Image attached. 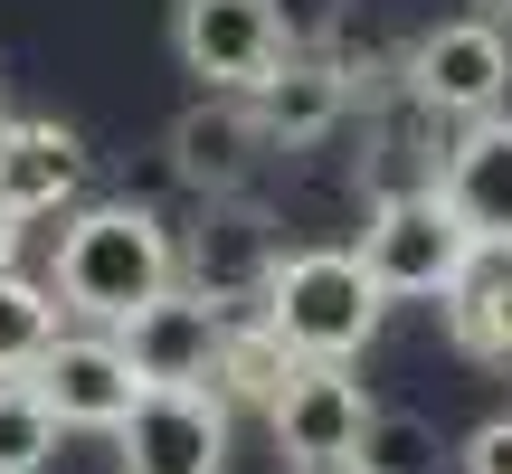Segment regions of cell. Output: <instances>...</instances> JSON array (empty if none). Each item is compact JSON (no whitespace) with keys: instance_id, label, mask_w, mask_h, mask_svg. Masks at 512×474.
<instances>
[{"instance_id":"277c9868","label":"cell","mask_w":512,"mask_h":474,"mask_svg":"<svg viewBox=\"0 0 512 474\" xmlns=\"http://www.w3.org/2000/svg\"><path fill=\"white\" fill-rule=\"evenodd\" d=\"M408 76V105L418 114H446V124H484V114H503L512 95V38L503 19H437V29H418V48L399 57Z\"/></svg>"},{"instance_id":"8fae6325","label":"cell","mask_w":512,"mask_h":474,"mask_svg":"<svg viewBox=\"0 0 512 474\" xmlns=\"http://www.w3.org/2000/svg\"><path fill=\"white\" fill-rule=\"evenodd\" d=\"M86 171H95V152L76 143L57 114H10V124H0V209H10V219L76 209L86 200Z\"/></svg>"},{"instance_id":"30bf717a","label":"cell","mask_w":512,"mask_h":474,"mask_svg":"<svg viewBox=\"0 0 512 474\" xmlns=\"http://www.w3.org/2000/svg\"><path fill=\"white\" fill-rule=\"evenodd\" d=\"M38 389H48L57 427H95V437H114V427L133 418V399H143V380H133L124 342L114 332H57V351L29 370Z\"/></svg>"},{"instance_id":"9c48e42d","label":"cell","mask_w":512,"mask_h":474,"mask_svg":"<svg viewBox=\"0 0 512 474\" xmlns=\"http://www.w3.org/2000/svg\"><path fill=\"white\" fill-rule=\"evenodd\" d=\"M162 152H171V171H181V190H200V200H238L256 171H266L275 143H266V124H256L247 95H200V105L171 114Z\"/></svg>"},{"instance_id":"ffe728a7","label":"cell","mask_w":512,"mask_h":474,"mask_svg":"<svg viewBox=\"0 0 512 474\" xmlns=\"http://www.w3.org/2000/svg\"><path fill=\"white\" fill-rule=\"evenodd\" d=\"M342 10L351 0H275V29H285V57H323L342 38Z\"/></svg>"},{"instance_id":"5bb4252c","label":"cell","mask_w":512,"mask_h":474,"mask_svg":"<svg viewBox=\"0 0 512 474\" xmlns=\"http://www.w3.org/2000/svg\"><path fill=\"white\" fill-rule=\"evenodd\" d=\"M209 209H219V219L190 237V285H200L209 304H256L285 256L266 247V219H247V209H228V200H209Z\"/></svg>"},{"instance_id":"7a4b0ae2","label":"cell","mask_w":512,"mask_h":474,"mask_svg":"<svg viewBox=\"0 0 512 474\" xmlns=\"http://www.w3.org/2000/svg\"><path fill=\"white\" fill-rule=\"evenodd\" d=\"M256 313L285 332L294 361H361L380 313H389V294H380V275L361 266V247H294L285 266L266 275Z\"/></svg>"},{"instance_id":"44dd1931","label":"cell","mask_w":512,"mask_h":474,"mask_svg":"<svg viewBox=\"0 0 512 474\" xmlns=\"http://www.w3.org/2000/svg\"><path fill=\"white\" fill-rule=\"evenodd\" d=\"M456 465H465V474H512V418H484L475 437L456 446Z\"/></svg>"},{"instance_id":"7c38bea8","label":"cell","mask_w":512,"mask_h":474,"mask_svg":"<svg viewBox=\"0 0 512 474\" xmlns=\"http://www.w3.org/2000/svg\"><path fill=\"white\" fill-rule=\"evenodd\" d=\"M437 190L456 200V219L475 228L484 256H512V114L456 124V143L437 162Z\"/></svg>"},{"instance_id":"4fadbf2b","label":"cell","mask_w":512,"mask_h":474,"mask_svg":"<svg viewBox=\"0 0 512 474\" xmlns=\"http://www.w3.org/2000/svg\"><path fill=\"white\" fill-rule=\"evenodd\" d=\"M351 95H361V86H351V67L323 48V57H285V67L247 95V105H256V124H266L275 152H313V143H332V133H342Z\"/></svg>"},{"instance_id":"8992f818","label":"cell","mask_w":512,"mask_h":474,"mask_svg":"<svg viewBox=\"0 0 512 474\" xmlns=\"http://www.w3.org/2000/svg\"><path fill=\"white\" fill-rule=\"evenodd\" d=\"M171 57H181L209 95H256L285 67L275 0H171Z\"/></svg>"},{"instance_id":"9a60e30c","label":"cell","mask_w":512,"mask_h":474,"mask_svg":"<svg viewBox=\"0 0 512 474\" xmlns=\"http://www.w3.org/2000/svg\"><path fill=\"white\" fill-rule=\"evenodd\" d=\"M294 380V351L285 332L266 323V313H228V342H219V370H209V389H219L228 408H275V389Z\"/></svg>"},{"instance_id":"cb8c5ba5","label":"cell","mask_w":512,"mask_h":474,"mask_svg":"<svg viewBox=\"0 0 512 474\" xmlns=\"http://www.w3.org/2000/svg\"><path fill=\"white\" fill-rule=\"evenodd\" d=\"M0 124H10V105H0Z\"/></svg>"},{"instance_id":"52a82bcc","label":"cell","mask_w":512,"mask_h":474,"mask_svg":"<svg viewBox=\"0 0 512 474\" xmlns=\"http://www.w3.org/2000/svg\"><path fill=\"white\" fill-rule=\"evenodd\" d=\"M114 342H124V361H133L143 389H209L219 342H228V304H209L200 285H171V294H152L133 323H114Z\"/></svg>"},{"instance_id":"3957f363","label":"cell","mask_w":512,"mask_h":474,"mask_svg":"<svg viewBox=\"0 0 512 474\" xmlns=\"http://www.w3.org/2000/svg\"><path fill=\"white\" fill-rule=\"evenodd\" d=\"M361 266L380 275L389 304H427V294L446 304V294L484 266V247H475V228L456 219V200H446L437 181H408V190H380V200H370Z\"/></svg>"},{"instance_id":"e0dca14e","label":"cell","mask_w":512,"mask_h":474,"mask_svg":"<svg viewBox=\"0 0 512 474\" xmlns=\"http://www.w3.org/2000/svg\"><path fill=\"white\" fill-rule=\"evenodd\" d=\"M57 285H38V275H0V380H29L38 361L57 351Z\"/></svg>"},{"instance_id":"d6986e66","label":"cell","mask_w":512,"mask_h":474,"mask_svg":"<svg viewBox=\"0 0 512 474\" xmlns=\"http://www.w3.org/2000/svg\"><path fill=\"white\" fill-rule=\"evenodd\" d=\"M351 474H437V427L418 408H380L361 456H351Z\"/></svg>"},{"instance_id":"6da1fadb","label":"cell","mask_w":512,"mask_h":474,"mask_svg":"<svg viewBox=\"0 0 512 474\" xmlns=\"http://www.w3.org/2000/svg\"><path fill=\"white\" fill-rule=\"evenodd\" d=\"M171 285H181V247L143 200H95L57 228V304L86 313V323L114 332Z\"/></svg>"},{"instance_id":"603a6c76","label":"cell","mask_w":512,"mask_h":474,"mask_svg":"<svg viewBox=\"0 0 512 474\" xmlns=\"http://www.w3.org/2000/svg\"><path fill=\"white\" fill-rule=\"evenodd\" d=\"M475 10H484V19H512V0H475Z\"/></svg>"},{"instance_id":"ac0fdd59","label":"cell","mask_w":512,"mask_h":474,"mask_svg":"<svg viewBox=\"0 0 512 474\" xmlns=\"http://www.w3.org/2000/svg\"><path fill=\"white\" fill-rule=\"evenodd\" d=\"M57 456V408L38 380H0V474H38Z\"/></svg>"},{"instance_id":"7402d4cb","label":"cell","mask_w":512,"mask_h":474,"mask_svg":"<svg viewBox=\"0 0 512 474\" xmlns=\"http://www.w3.org/2000/svg\"><path fill=\"white\" fill-rule=\"evenodd\" d=\"M19 228H29V219H10V209H0V275L19 266Z\"/></svg>"},{"instance_id":"5b68a950","label":"cell","mask_w":512,"mask_h":474,"mask_svg":"<svg viewBox=\"0 0 512 474\" xmlns=\"http://www.w3.org/2000/svg\"><path fill=\"white\" fill-rule=\"evenodd\" d=\"M370 418H380V399L351 380V361H294V380L275 389V408H266L275 456L294 474H351Z\"/></svg>"},{"instance_id":"ba28073f","label":"cell","mask_w":512,"mask_h":474,"mask_svg":"<svg viewBox=\"0 0 512 474\" xmlns=\"http://www.w3.org/2000/svg\"><path fill=\"white\" fill-rule=\"evenodd\" d=\"M124 474H219L228 465V399L219 389H143L114 427Z\"/></svg>"},{"instance_id":"2e32d148","label":"cell","mask_w":512,"mask_h":474,"mask_svg":"<svg viewBox=\"0 0 512 474\" xmlns=\"http://www.w3.org/2000/svg\"><path fill=\"white\" fill-rule=\"evenodd\" d=\"M446 332L475 361H512V256H484L456 294H446Z\"/></svg>"}]
</instances>
